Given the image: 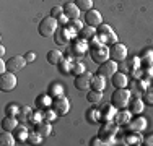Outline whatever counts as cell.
Segmentation results:
<instances>
[{
    "mask_svg": "<svg viewBox=\"0 0 153 146\" xmlns=\"http://www.w3.org/2000/svg\"><path fill=\"white\" fill-rule=\"evenodd\" d=\"M111 104L116 109H126L130 104V91L126 88H116V91L111 94Z\"/></svg>",
    "mask_w": 153,
    "mask_h": 146,
    "instance_id": "obj_1",
    "label": "cell"
},
{
    "mask_svg": "<svg viewBox=\"0 0 153 146\" xmlns=\"http://www.w3.org/2000/svg\"><path fill=\"white\" fill-rule=\"evenodd\" d=\"M116 131H117V123H114V120H108V122H103L98 136L104 141V145H112Z\"/></svg>",
    "mask_w": 153,
    "mask_h": 146,
    "instance_id": "obj_2",
    "label": "cell"
},
{
    "mask_svg": "<svg viewBox=\"0 0 153 146\" xmlns=\"http://www.w3.org/2000/svg\"><path fill=\"white\" fill-rule=\"evenodd\" d=\"M57 28H59L57 20L49 15V16H44L41 20V23H39V26H38V32L42 38H49V36H54V32L57 31Z\"/></svg>",
    "mask_w": 153,
    "mask_h": 146,
    "instance_id": "obj_3",
    "label": "cell"
},
{
    "mask_svg": "<svg viewBox=\"0 0 153 146\" xmlns=\"http://www.w3.org/2000/svg\"><path fill=\"white\" fill-rule=\"evenodd\" d=\"M90 55H91V58H93L94 63L101 65L103 62L109 60V49H108L106 46H103L101 42L93 44L91 49H90Z\"/></svg>",
    "mask_w": 153,
    "mask_h": 146,
    "instance_id": "obj_4",
    "label": "cell"
},
{
    "mask_svg": "<svg viewBox=\"0 0 153 146\" xmlns=\"http://www.w3.org/2000/svg\"><path fill=\"white\" fill-rule=\"evenodd\" d=\"M96 38L100 39L101 42H106V44H114L116 41H117L116 32L112 31L111 26H108V24H101V26H98Z\"/></svg>",
    "mask_w": 153,
    "mask_h": 146,
    "instance_id": "obj_5",
    "label": "cell"
},
{
    "mask_svg": "<svg viewBox=\"0 0 153 146\" xmlns=\"http://www.w3.org/2000/svg\"><path fill=\"white\" fill-rule=\"evenodd\" d=\"M16 86V78L15 73L12 72H5L0 75V91L2 93H10L13 88Z\"/></svg>",
    "mask_w": 153,
    "mask_h": 146,
    "instance_id": "obj_6",
    "label": "cell"
},
{
    "mask_svg": "<svg viewBox=\"0 0 153 146\" xmlns=\"http://www.w3.org/2000/svg\"><path fill=\"white\" fill-rule=\"evenodd\" d=\"M109 57L114 62L126 60L127 58V47L124 46V44H119V42L111 44V47H109Z\"/></svg>",
    "mask_w": 153,
    "mask_h": 146,
    "instance_id": "obj_7",
    "label": "cell"
},
{
    "mask_svg": "<svg viewBox=\"0 0 153 146\" xmlns=\"http://www.w3.org/2000/svg\"><path fill=\"white\" fill-rule=\"evenodd\" d=\"M91 80H93V75L90 72H83L80 75L75 76V81L74 85L78 91H88V88H91Z\"/></svg>",
    "mask_w": 153,
    "mask_h": 146,
    "instance_id": "obj_8",
    "label": "cell"
},
{
    "mask_svg": "<svg viewBox=\"0 0 153 146\" xmlns=\"http://www.w3.org/2000/svg\"><path fill=\"white\" fill-rule=\"evenodd\" d=\"M116 70H117V63H116L114 60H106L98 67L96 73L101 75V76H104V78H111V76L116 73Z\"/></svg>",
    "mask_w": 153,
    "mask_h": 146,
    "instance_id": "obj_9",
    "label": "cell"
},
{
    "mask_svg": "<svg viewBox=\"0 0 153 146\" xmlns=\"http://www.w3.org/2000/svg\"><path fill=\"white\" fill-rule=\"evenodd\" d=\"M26 63H28V62H26V58H25V57L13 55V57H10L8 62H7V70L12 72V73H18V72L23 70V67Z\"/></svg>",
    "mask_w": 153,
    "mask_h": 146,
    "instance_id": "obj_10",
    "label": "cell"
},
{
    "mask_svg": "<svg viewBox=\"0 0 153 146\" xmlns=\"http://www.w3.org/2000/svg\"><path fill=\"white\" fill-rule=\"evenodd\" d=\"M70 26L65 28H57V31L54 32V41H56L57 46H64V44L68 42V39H72V32H70Z\"/></svg>",
    "mask_w": 153,
    "mask_h": 146,
    "instance_id": "obj_11",
    "label": "cell"
},
{
    "mask_svg": "<svg viewBox=\"0 0 153 146\" xmlns=\"http://www.w3.org/2000/svg\"><path fill=\"white\" fill-rule=\"evenodd\" d=\"M52 109L57 112L59 115H64L68 112L70 109V104H68V99L65 96H59V97H54L52 99Z\"/></svg>",
    "mask_w": 153,
    "mask_h": 146,
    "instance_id": "obj_12",
    "label": "cell"
},
{
    "mask_svg": "<svg viewBox=\"0 0 153 146\" xmlns=\"http://www.w3.org/2000/svg\"><path fill=\"white\" fill-rule=\"evenodd\" d=\"M101 21H103V18H101V13L98 12V10H88V12L85 13V23L86 26H91V28H98L101 24Z\"/></svg>",
    "mask_w": 153,
    "mask_h": 146,
    "instance_id": "obj_13",
    "label": "cell"
},
{
    "mask_svg": "<svg viewBox=\"0 0 153 146\" xmlns=\"http://www.w3.org/2000/svg\"><path fill=\"white\" fill-rule=\"evenodd\" d=\"M64 16L67 18V20L74 21V20H78L80 16V8L75 5L74 2H68L64 5Z\"/></svg>",
    "mask_w": 153,
    "mask_h": 146,
    "instance_id": "obj_14",
    "label": "cell"
},
{
    "mask_svg": "<svg viewBox=\"0 0 153 146\" xmlns=\"http://www.w3.org/2000/svg\"><path fill=\"white\" fill-rule=\"evenodd\" d=\"M114 115H116V107L112 104L101 105V109H100V120H103V122L114 120Z\"/></svg>",
    "mask_w": 153,
    "mask_h": 146,
    "instance_id": "obj_15",
    "label": "cell"
},
{
    "mask_svg": "<svg viewBox=\"0 0 153 146\" xmlns=\"http://www.w3.org/2000/svg\"><path fill=\"white\" fill-rule=\"evenodd\" d=\"M86 49H88V46H86V41L85 39H75L74 44H72L70 47V52L74 54V55H83V54L86 52Z\"/></svg>",
    "mask_w": 153,
    "mask_h": 146,
    "instance_id": "obj_16",
    "label": "cell"
},
{
    "mask_svg": "<svg viewBox=\"0 0 153 146\" xmlns=\"http://www.w3.org/2000/svg\"><path fill=\"white\" fill-rule=\"evenodd\" d=\"M111 83L114 88H126L127 83H129V78H127L126 73H121V72H116L114 75L111 76Z\"/></svg>",
    "mask_w": 153,
    "mask_h": 146,
    "instance_id": "obj_17",
    "label": "cell"
},
{
    "mask_svg": "<svg viewBox=\"0 0 153 146\" xmlns=\"http://www.w3.org/2000/svg\"><path fill=\"white\" fill-rule=\"evenodd\" d=\"M16 127H18V119L13 115H7L2 120V130H5V131H13V130H16Z\"/></svg>",
    "mask_w": 153,
    "mask_h": 146,
    "instance_id": "obj_18",
    "label": "cell"
},
{
    "mask_svg": "<svg viewBox=\"0 0 153 146\" xmlns=\"http://www.w3.org/2000/svg\"><path fill=\"white\" fill-rule=\"evenodd\" d=\"M145 127H147V120L143 119V117H137V119H134V120H130L129 122V130L130 131H138V130H143Z\"/></svg>",
    "mask_w": 153,
    "mask_h": 146,
    "instance_id": "obj_19",
    "label": "cell"
},
{
    "mask_svg": "<svg viewBox=\"0 0 153 146\" xmlns=\"http://www.w3.org/2000/svg\"><path fill=\"white\" fill-rule=\"evenodd\" d=\"M34 104L38 105L39 109H47L49 105H52V96H51V94H41V96L36 97Z\"/></svg>",
    "mask_w": 153,
    "mask_h": 146,
    "instance_id": "obj_20",
    "label": "cell"
},
{
    "mask_svg": "<svg viewBox=\"0 0 153 146\" xmlns=\"http://www.w3.org/2000/svg\"><path fill=\"white\" fill-rule=\"evenodd\" d=\"M104 88H106V80H104V76H101L96 73V76H93V80H91V89L103 93Z\"/></svg>",
    "mask_w": 153,
    "mask_h": 146,
    "instance_id": "obj_21",
    "label": "cell"
},
{
    "mask_svg": "<svg viewBox=\"0 0 153 146\" xmlns=\"http://www.w3.org/2000/svg\"><path fill=\"white\" fill-rule=\"evenodd\" d=\"M130 115H132V112H127L126 109H121V112H117V114L114 115V122L117 123V125H122V123H129L130 122Z\"/></svg>",
    "mask_w": 153,
    "mask_h": 146,
    "instance_id": "obj_22",
    "label": "cell"
},
{
    "mask_svg": "<svg viewBox=\"0 0 153 146\" xmlns=\"http://www.w3.org/2000/svg\"><path fill=\"white\" fill-rule=\"evenodd\" d=\"M36 131H38L41 136H49L51 131H52V127H51L49 120H42L41 123H38V125H36Z\"/></svg>",
    "mask_w": 153,
    "mask_h": 146,
    "instance_id": "obj_23",
    "label": "cell"
},
{
    "mask_svg": "<svg viewBox=\"0 0 153 146\" xmlns=\"http://www.w3.org/2000/svg\"><path fill=\"white\" fill-rule=\"evenodd\" d=\"M49 93L47 94H51L52 97H59V96H64V91H65V88L60 85V83H52V85L49 86Z\"/></svg>",
    "mask_w": 153,
    "mask_h": 146,
    "instance_id": "obj_24",
    "label": "cell"
},
{
    "mask_svg": "<svg viewBox=\"0 0 153 146\" xmlns=\"http://www.w3.org/2000/svg\"><path fill=\"white\" fill-rule=\"evenodd\" d=\"M0 145L2 146H13L15 145V138L12 136V133L10 131H2V135H0Z\"/></svg>",
    "mask_w": 153,
    "mask_h": 146,
    "instance_id": "obj_25",
    "label": "cell"
},
{
    "mask_svg": "<svg viewBox=\"0 0 153 146\" xmlns=\"http://www.w3.org/2000/svg\"><path fill=\"white\" fill-rule=\"evenodd\" d=\"M46 58H47V62H49L51 65H57L62 60V52H59V50H49Z\"/></svg>",
    "mask_w": 153,
    "mask_h": 146,
    "instance_id": "obj_26",
    "label": "cell"
},
{
    "mask_svg": "<svg viewBox=\"0 0 153 146\" xmlns=\"http://www.w3.org/2000/svg\"><path fill=\"white\" fill-rule=\"evenodd\" d=\"M103 99V93L101 91H90L88 94H86V101L90 102V104H98V102H101Z\"/></svg>",
    "mask_w": 153,
    "mask_h": 146,
    "instance_id": "obj_27",
    "label": "cell"
},
{
    "mask_svg": "<svg viewBox=\"0 0 153 146\" xmlns=\"http://www.w3.org/2000/svg\"><path fill=\"white\" fill-rule=\"evenodd\" d=\"M94 29L96 28H91V26H86V28H83L82 31L78 32V36H80V39H85V41H90V38H94Z\"/></svg>",
    "mask_w": 153,
    "mask_h": 146,
    "instance_id": "obj_28",
    "label": "cell"
},
{
    "mask_svg": "<svg viewBox=\"0 0 153 146\" xmlns=\"http://www.w3.org/2000/svg\"><path fill=\"white\" fill-rule=\"evenodd\" d=\"M74 3L80 8V12H88L93 7V0H75Z\"/></svg>",
    "mask_w": 153,
    "mask_h": 146,
    "instance_id": "obj_29",
    "label": "cell"
},
{
    "mask_svg": "<svg viewBox=\"0 0 153 146\" xmlns=\"http://www.w3.org/2000/svg\"><path fill=\"white\" fill-rule=\"evenodd\" d=\"M59 72L60 73H64V75H68V73H72V63L68 60H65L64 57H62V60L59 62Z\"/></svg>",
    "mask_w": 153,
    "mask_h": 146,
    "instance_id": "obj_30",
    "label": "cell"
},
{
    "mask_svg": "<svg viewBox=\"0 0 153 146\" xmlns=\"http://www.w3.org/2000/svg\"><path fill=\"white\" fill-rule=\"evenodd\" d=\"M143 101L142 99H134L132 102H130V112L132 114H140L142 111H143Z\"/></svg>",
    "mask_w": 153,
    "mask_h": 146,
    "instance_id": "obj_31",
    "label": "cell"
},
{
    "mask_svg": "<svg viewBox=\"0 0 153 146\" xmlns=\"http://www.w3.org/2000/svg\"><path fill=\"white\" fill-rule=\"evenodd\" d=\"M33 114V111L28 105H23V107H20V112H18V115H16V119H20V120H30V115Z\"/></svg>",
    "mask_w": 153,
    "mask_h": 146,
    "instance_id": "obj_32",
    "label": "cell"
},
{
    "mask_svg": "<svg viewBox=\"0 0 153 146\" xmlns=\"http://www.w3.org/2000/svg\"><path fill=\"white\" fill-rule=\"evenodd\" d=\"M86 120H88L90 123L100 122V111H96V109H91V111H88V112H86Z\"/></svg>",
    "mask_w": 153,
    "mask_h": 146,
    "instance_id": "obj_33",
    "label": "cell"
},
{
    "mask_svg": "<svg viewBox=\"0 0 153 146\" xmlns=\"http://www.w3.org/2000/svg\"><path fill=\"white\" fill-rule=\"evenodd\" d=\"M124 140H126L127 145H140L142 143V136H140V135H132V133L126 135Z\"/></svg>",
    "mask_w": 153,
    "mask_h": 146,
    "instance_id": "obj_34",
    "label": "cell"
},
{
    "mask_svg": "<svg viewBox=\"0 0 153 146\" xmlns=\"http://www.w3.org/2000/svg\"><path fill=\"white\" fill-rule=\"evenodd\" d=\"M42 120H46V119H44V114H42V112H39V111L33 112V114L30 115V122H31V123H34V125L41 123Z\"/></svg>",
    "mask_w": 153,
    "mask_h": 146,
    "instance_id": "obj_35",
    "label": "cell"
},
{
    "mask_svg": "<svg viewBox=\"0 0 153 146\" xmlns=\"http://www.w3.org/2000/svg\"><path fill=\"white\" fill-rule=\"evenodd\" d=\"M142 101H143V104H147V105H153V88H148V89L145 91Z\"/></svg>",
    "mask_w": 153,
    "mask_h": 146,
    "instance_id": "obj_36",
    "label": "cell"
},
{
    "mask_svg": "<svg viewBox=\"0 0 153 146\" xmlns=\"http://www.w3.org/2000/svg\"><path fill=\"white\" fill-rule=\"evenodd\" d=\"M41 135H39L38 133V131H34V133H30V135H28V143H30V145H39V143H41Z\"/></svg>",
    "mask_w": 153,
    "mask_h": 146,
    "instance_id": "obj_37",
    "label": "cell"
},
{
    "mask_svg": "<svg viewBox=\"0 0 153 146\" xmlns=\"http://www.w3.org/2000/svg\"><path fill=\"white\" fill-rule=\"evenodd\" d=\"M64 15V7H59V5H56V7H52L51 8V16L52 18H56V20H59V18Z\"/></svg>",
    "mask_w": 153,
    "mask_h": 146,
    "instance_id": "obj_38",
    "label": "cell"
},
{
    "mask_svg": "<svg viewBox=\"0 0 153 146\" xmlns=\"http://www.w3.org/2000/svg\"><path fill=\"white\" fill-rule=\"evenodd\" d=\"M5 112H7V115L16 117L18 112H20V105H16V104H8V105H7V109H5Z\"/></svg>",
    "mask_w": 153,
    "mask_h": 146,
    "instance_id": "obj_39",
    "label": "cell"
},
{
    "mask_svg": "<svg viewBox=\"0 0 153 146\" xmlns=\"http://www.w3.org/2000/svg\"><path fill=\"white\" fill-rule=\"evenodd\" d=\"M16 131H18V140H28V131H26V128H25V127H16Z\"/></svg>",
    "mask_w": 153,
    "mask_h": 146,
    "instance_id": "obj_40",
    "label": "cell"
},
{
    "mask_svg": "<svg viewBox=\"0 0 153 146\" xmlns=\"http://www.w3.org/2000/svg\"><path fill=\"white\" fill-rule=\"evenodd\" d=\"M85 72V67H83V63H72V73H75V75H80V73Z\"/></svg>",
    "mask_w": 153,
    "mask_h": 146,
    "instance_id": "obj_41",
    "label": "cell"
},
{
    "mask_svg": "<svg viewBox=\"0 0 153 146\" xmlns=\"http://www.w3.org/2000/svg\"><path fill=\"white\" fill-rule=\"evenodd\" d=\"M57 115H59V114H57V112L54 111V109H52V111H47V112H44V119H46V120H49V122L56 120V119H57Z\"/></svg>",
    "mask_w": 153,
    "mask_h": 146,
    "instance_id": "obj_42",
    "label": "cell"
},
{
    "mask_svg": "<svg viewBox=\"0 0 153 146\" xmlns=\"http://www.w3.org/2000/svg\"><path fill=\"white\" fill-rule=\"evenodd\" d=\"M70 26L72 28H74V29H76V31H82V29H83V26H82V23H80V21L78 20H74V21H72V24H70Z\"/></svg>",
    "mask_w": 153,
    "mask_h": 146,
    "instance_id": "obj_43",
    "label": "cell"
},
{
    "mask_svg": "<svg viewBox=\"0 0 153 146\" xmlns=\"http://www.w3.org/2000/svg\"><path fill=\"white\" fill-rule=\"evenodd\" d=\"M90 145H91V146H98V145H104V141H103V140H101V138H100V136H94V138H93V140H91V141H90Z\"/></svg>",
    "mask_w": 153,
    "mask_h": 146,
    "instance_id": "obj_44",
    "label": "cell"
},
{
    "mask_svg": "<svg viewBox=\"0 0 153 146\" xmlns=\"http://www.w3.org/2000/svg\"><path fill=\"white\" fill-rule=\"evenodd\" d=\"M25 58H26V62H34L36 60V54L34 52H26L25 54Z\"/></svg>",
    "mask_w": 153,
    "mask_h": 146,
    "instance_id": "obj_45",
    "label": "cell"
},
{
    "mask_svg": "<svg viewBox=\"0 0 153 146\" xmlns=\"http://www.w3.org/2000/svg\"><path fill=\"white\" fill-rule=\"evenodd\" d=\"M5 72H8V70H7V62L0 60V75H2V73H5Z\"/></svg>",
    "mask_w": 153,
    "mask_h": 146,
    "instance_id": "obj_46",
    "label": "cell"
},
{
    "mask_svg": "<svg viewBox=\"0 0 153 146\" xmlns=\"http://www.w3.org/2000/svg\"><path fill=\"white\" fill-rule=\"evenodd\" d=\"M143 145H148V146H152V145H153V135H152V136H148L147 140H145V143H143Z\"/></svg>",
    "mask_w": 153,
    "mask_h": 146,
    "instance_id": "obj_47",
    "label": "cell"
},
{
    "mask_svg": "<svg viewBox=\"0 0 153 146\" xmlns=\"http://www.w3.org/2000/svg\"><path fill=\"white\" fill-rule=\"evenodd\" d=\"M3 54H5V47L0 46V55H3Z\"/></svg>",
    "mask_w": 153,
    "mask_h": 146,
    "instance_id": "obj_48",
    "label": "cell"
}]
</instances>
